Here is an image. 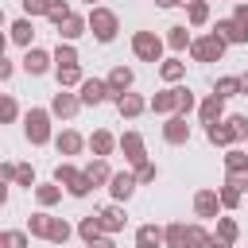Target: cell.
I'll return each mask as SVG.
<instances>
[{
  "label": "cell",
  "mask_w": 248,
  "mask_h": 248,
  "mask_svg": "<svg viewBox=\"0 0 248 248\" xmlns=\"http://www.w3.org/2000/svg\"><path fill=\"white\" fill-rule=\"evenodd\" d=\"M225 46H229V43H225L217 31H209V35H198V39L190 43V58H194V62H221Z\"/></svg>",
  "instance_id": "obj_1"
},
{
  "label": "cell",
  "mask_w": 248,
  "mask_h": 248,
  "mask_svg": "<svg viewBox=\"0 0 248 248\" xmlns=\"http://www.w3.org/2000/svg\"><path fill=\"white\" fill-rule=\"evenodd\" d=\"M54 182H62V186H66L74 198H85V194L93 190L89 174H85V170H78L74 163H58V167H54Z\"/></svg>",
  "instance_id": "obj_2"
},
{
  "label": "cell",
  "mask_w": 248,
  "mask_h": 248,
  "mask_svg": "<svg viewBox=\"0 0 248 248\" xmlns=\"http://www.w3.org/2000/svg\"><path fill=\"white\" fill-rule=\"evenodd\" d=\"M89 31L97 35V43H112V39H116V31H120L116 12H108V8H97V4H93V12H89Z\"/></svg>",
  "instance_id": "obj_3"
},
{
  "label": "cell",
  "mask_w": 248,
  "mask_h": 248,
  "mask_svg": "<svg viewBox=\"0 0 248 248\" xmlns=\"http://www.w3.org/2000/svg\"><path fill=\"white\" fill-rule=\"evenodd\" d=\"M50 108H27V116H23V132H27V140L39 147V143H46L50 140Z\"/></svg>",
  "instance_id": "obj_4"
},
{
  "label": "cell",
  "mask_w": 248,
  "mask_h": 248,
  "mask_svg": "<svg viewBox=\"0 0 248 248\" xmlns=\"http://www.w3.org/2000/svg\"><path fill=\"white\" fill-rule=\"evenodd\" d=\"M163 46H167V43H163L155 31H136V35H132V54H136L140 62H159V58H163Z\"/></svg>",
  "instance_id": "obj_5"
},
{
  "label": "cell",
  "mask_w": 248,
  "mask_h": 248,
  "mask_svg": "<svg viewBox=\"0 0 248 248\" xmlns=\"http://www.w3.org/2000/svg\"><path fill=\"white\" fill-rule=\"evenodd\" d=\"M78 97H81V105H101V101H116V97H112V89H108V81H101V78H85V81L78 85Z\"/></svg>",
  "instance_id": "obj_6"
},
{
  "label": "cell",
  "mask_w": 248,
  "mask_h": 248,
  "mask_svg": "<svg viewBox=\"0 0 248 248\" xmlns=\"http://www.w3.org/2000/svg\"><path fill=\"white\" fill-rule=\"evenodd\" d=\"M178 101H182V85H167V89H159L151 97V112L170 116V112H178Z\"/></svg>",
  "instance_id": "obj_7"
},
{
  "label": "cell",
  "mask_w": 248,
  "mask_h": 248,
  "mask_svg": "<svg viewBox=\"0 0 248 248\" xmlns=\"http://www.w3.org/2000/svg\"><path fill=\"white\" fill-rule=\"evenodd\" d=\"M136 170H112V182H108V194H112V202H128L132 194H136Z\"/></svg>",
  "instance_id": "obj_8"
},
{
  "label": "cell",
  "mask_w": 248,
  "mask_h": 248,
  "mask_svg": "<svg viewBox=\"0 0 248 248\" xmlns=\"http://www.w3.org/2000/svg\"><path fill=\"white\" fill-rule=\"evenodd\" d=\"M120 151H124V159H128L132 167H143V163H147V151H143V136H140V132H124V136H120Z\"/></svg>",
  "instance_id": "obj_9"
},
{
  "label": "cell",
  "mask_w": 248,
  "mask_h": 248,
  "mask_svg": "<svg viewBox=\"0 0 248 248\" xmlns=\"http://www.w3.org/2000/svg\"><path fill=\"white\" fill-rule=\"evenodd\" d=\"M163 140H167V143H174V147L190 140V124H186V116H182V112H170V116H167V124H163Z\"/></svg>",
  "instance_id": "obj_10"
},
{
  "label": "cell",
  "mask_w": 248,
  "mask_h": 248,
  "mask_svg": "<svg viewBox=\"0 0 248 248\" xmlns=\"http://www.w3.org/2000/svg\"><path fill=\"white\" fill-rule=\"evenodd\" d=\"M78 108H81V97H78V93H66V89H58V93L50 97V112H54V116H62V120H70Z\"/></svg>",
  "instance_id": "obj_11"
},
{
  "label": "cell",
  "mask_w": 248,
  "mask_h": 248,
  "mask_svg": "<svg viewBox=\"0 0 248 248\" xmlns=\"http://www.w3.org/2000/svg\"><path fill=\"white\" fill-rule=\"evenodd\" d=\"M217 209H225L217 190H198V194H194V213H198V217H217Z\"/></svg>",
  "instance_id": "obj_12"
},
{
  "label": "cell",
  "mask_w": 248,
  "mask_h": 248,
  "mask_svg": "<svg viewBox=\"0 0 248 248\" xmlns=\"http://www.w3.org/2000/svg\"><path fill=\"white\" fill-rule=\"evenodd\" d=\"M112 147H120V140L108 132V128H97L93 136H89V151L97 155V159H105V155H112Z\"/></svg>",
  "instance_id": "obj_13"
},
{
  "label": "cell",
  "mask_w": 248,
  "mask_h": 248,
  "mask_svg": "<svg viewBox=\"0 0 248 248\" xmlns=\"http://www.w3.org/2000/svg\"><path fill=\"white\" fill-rule=\"evenodd\" d=\"M105 81H108V89H112V97H120V93H128V89H132V81H136V74H132L128 66H112Z\"/></svg>",
  "instance_id": "obj_14"
},
{
  "label": "cell",
  "mask_w": 248,
  "mask_h": 248,
  "mask_svg": "<svg viewBox=\"0 0 248 248\" xmlns=\"http://www.w3.org/2000/svg\"><path fill=\"white\" fill-rule=\"evenodd\" d=\"M97 217H101V229H105L108 236H116V232L124 229V221H128L120 205H105V209H97Z\"/></svg>",
  "instance_id": "obj_15"
},
{
  "label": "cell",
  "mask_w": 248,
  "mask_h": 248,
  "mask_svg": "<svg viewBox=\"0 0 248 248\" xmlns=\"http://www.w3.org/2000/svg\"><path fill=\"white\" fill-rule=\"evenodd\" d=\"M136 248H167V232L155 225H140L136 229Z\"/></svg>",
  "instance_id": "obj_16"
},
{
  "label": "cell",
  "mask_w": 248,
  "mask_h": 248,
  "mask_svg": "<svg viewBox=\"0 0 248 248\" xmlns=\"http://www.w3.org/2000/svg\"><path fill=\"white\" fill-rule=\"evenodd\" d=\"M23 70H27V74H46V70H50V54L39 50V46H27V54H23Z\"/></svg>",
  "instance_id": "obj_17"
},
{
  "label": "cell",
  "mask_w": 248,
  "mask_h": 248,
  "mask_svg": "<svg viewBox=\"0 0 248 248\" xmlns=\"http://www.w3.org/2000/svg\"><path fill=\"white\" fill-rule=\"evenodd\" d=\"M112 105H116V112H120V116H140L143 108H151V105H147L143 97H136V93H120Z\"/></svg>",
  "instance_id": "obj_18"
},
{
  "label": "cell",
  "mask_w": 248,
  "mask_h": 248,
  "mask_svg": "<svg viewBox=\"0 0 248 248\" xmlns=\"http://www.w3.org/2000/svg\"><path fill=\"white\" fill-rule=\"evenodd\" d=\"M221 112H225V97H217V93H209V97L202 101V108H198L202 124H217V120H221Z\"/></svg>",
  "instance_id": "obj_19"
},
{
  "label": "cell",
  "mask_w": 248,
  "mask_h": 248,
  "mask_svg": "<svg viewBox=\"0 0 248 248\" xmlns=\"http://www.w3.org/2000/svg\"><path fill=\"white\" fill-rule=\"evenodd\" d=\"M85 143H89V140H81V136H78V132H70V128H66L62 136H54V147H58V155H78Z\"/></svg>",
  "instance_id": "obj_20"
},
{
  "label": "cell",
  "mask_w": 248,
  "mask_h": 248,
  "mask_svg": "<svg viewBox=\"0 0 248 248\" xmlns=\"http://www.w3.org/2000/svg\"><path fill=\"white\" fill-rule=\"evenodd\" d=\"M225 43H248V31L236 23V19H217V27H213Z\"/></svg>",
  "instance_id": "obj_21"
},
{
  "label": "cell",
  "mask_w": 248,
  "mask_h": 248,
  "mask_svg": "<svg viewBox=\"0 0 248 248\" xmlns=\"http://www.w3.org/2000/svg\"><path fill=\"white\" fill-rule=\"evenodd\" d=\"M85 27H89V19H81V16H70V19L58 27V35H62V43H74V39H81V35H85Z\"/></svg>",
  "instance_id": "obj_22"
},
{
  "label": "cell",
  "mask_w": 248,
  "mask_h": 248,
  "mask_svg": "<svg viewBox=\"0 0 248 248\" xmlns=\"http://www.w3.org/2000/svg\"><path fill=\"white\" fill-rule=\"evenodd\" d=\"M205 140H209L213 147H229V143H232V132H229L225 120H217V124H205Z\"/></svg>",
  "instance_id": "obj_23"
},
{
  "label": "cell",
  "mask_w": 248,
  "mask_h": 248,
  "mask_svg": "<svg viewBox=\"0 0 248 248\" xmlns=\"http://www.w3.org/2000/svg\"><path fill=\"white\" fill-rule=\"evenodd\" d=\"M58 198H62V182H43V186H35V202H39L43 209H50Z\"/></svg>",
  "instance_id": "obj_24"
},
{
  "label": "cell",
  "mask_w": 248,
  "mask_h": 248,
  "mask_svg": "<svg viewBox=\"0 0 248 248\" xmlns=\"http://www.w3.org/2000/svg\"><path fill=\"white\" fill-rule=\"evenodd\" d=\"M182 74H186V62H182V58H167V62H159V78H163L167 85H174Z\"/></svg>",
  "instance_id": "obj_25"
},
{
  "label": "cell",
  "mask_w": 248,
  "mask_h": 248,
  "mask_svg": "<svg viewBox=\"0 0 248 248\" xmlns=\"http://www.w3.org/2000/svg\"><path fill=\"white\" fill-rule=\"evenodd\" d=\"M78 236L89 244V240H97V236H105V229H101V217L97 213H89V217H81V225H78Z\"/></svg>",
  "instance_id": "obj_26"
},
{
  "label": "cell",
  "mask_w": 248,
  "mask_h": 248,
  "mask_svg": "<svg viewBox=\"0 0 248 248\" xmlns=\"http://www.w3.org/2000/svg\"><path fill=\"white\" fill-rule=\"evenodd\" d=\"M31 35H35V27H31V16H23V19H16V23H12V43H19V46H31Z\"/></svg>",
  "instance_id": "obj_27"
},
{
  "label": "cell",
  "mask_w": 248,
  "mask_h": 248,
  "mask_svg": "<svg viewBox=\"0 0 248 248\" xmlns=\"http://www.w3.org/2000/svg\"><path fill=\"white\" fill-rule=\"evenodd\" d=\"M85 174H89V182H93V186L112 182V170H108V163H105V159H93V163L85 167Z\"/></svg>",
  "instance_id": "obj_28"
},
{
  "label": "cell",
  "mask_w": 248,
  "mask_h": 248,
  "mask_svg": "<svg viewBox=\"0 0 248 248\" xmlns=\"http://www.w3.org/2000/svg\"><path fill=\"white\" fill-rule=\"evenodd\" d=\"M190 43H194V39H190V31H186L182 23L167 31V46H170V50H190Z\"/></svg>",
  "instance_id": "obj_29"
},
{
  "label": "cell",
  "mask_w": 248,
  "mask_h": 248,
  "mask_svg": "<svg viewBox=\"0 0 248 248\" xmlns=\"http://www.w3.org/2000/svg\"><path fill=\"white\" fill-rule=\"evenodd\" d=\"M54 74H58V89H70V85H81L85 81L81 78V66H58Z\"/></svg>",
  "instance_id": "obj_30"
},
{
  "label": "cell",
  "mask_w": 248,
  "mask_h": 248,
  "mask_svg": "<svg viewBox=\"0 0 248 248\" xmlns=\"http://www.w3.org/2000/svg\"><path fill=\"white\" fill-rule=\"evenodd\" d=\"M70 232H74V229H70V221H62V217H50V236H46L50 244H66V240H70Z\"/></svg>",
  "instance_id": "obj_31"
},
{
  "label": "cell",
  "mask_w": 248,
  "mask_h": 248,
  "mask_svg": "<svg viewBox=\"0 0 248 248\" xmlns=\"http://www.w3.org/2000/svg\"><path fill=\"white\" fill-rule=\"evenodd\" d=\"M163 232H167V248H190V240H186V225L174 221V225H167Z\"/></svg>",
  "instance_id": "obj_32"
},
{
  "label": "cell",
  "mask_w": 248,
  "mask_h": 248,
  "mask_svg": "<svg viewBox=\"0 0 248 248\" xmlns=\"http://www.w3.org/2000/svg\"><path fill=\"white\" fill-rule=\"evenodd\" d=\"M58 66H78L74 43H58V50H54V70H58Z\"/></svg>",
  "instance_id": "obj_33"
},
{
  "label": "cell",
  "mask_w": 248,
  "mask_h": 248,
  "mask_svg": "<svg viewBox=\"0 0 248 248\" xmlns=\"http://www.w3.org/2000/svg\"><path fill=\"white\" fill-rule=\"evenodd\" d=\"M27 232L46 240V236H50V217H46V213H31V221H27Z\"/></svg>",
  "instance_id": "obj_34"
},
{
  "label": "cell",
  "mask_w": 248,
  "mask_h": 248,
  "mask_svg": "<svg viewBox=\"0 0 248 248\" xmlns=\"http://www.w3.org/2000/svg\"><path fill=\"white\" fill-rule=\"evenodd\" d=\"M186 240H190V248H209L213 232H205L202 225H186Z\"/></svg>",
  "instance_id": "obj_35"
},
{
  "label": "cell",
  "mask_w": 248,
  "mask_h": 248,
  "mask_svg": "<svg viewBox=\"0 0 248 248\" xmlns=\"http://www.w3.org/2000/svg\"><path fill=\"white\" fill-rule=\"evenodd\" d=\"M70 16H74V12H70V4H66V0H54V4H50V12H46V19H50L54 27H62Z\"/></svg>",
  "instance_id": "obj_36"
},
{
  "label": "cell",
  "mask_w": 248,
  "mask_h": 248,
  "mask_svg": "<svg viewBox=\"0 0 248 248\" xmlns=\"http://www.w3.org/2000/svg\"><path fill=\"white\" fill-rule=\"evenodd\" d=\"M186 8H190V27H205V23H209V4H205V0L186 4Z\"/></svg>",
  "instance_id": "obj_37"
},
{
  "label": "cell",
  "mask_w": 248,
  "mask_h": 248,
  "mask_svg": "<svg viewBox=\"0 0 248 248\" xmlns=\"http://www.w3.org/2000/svg\"><path fill=\"white\" fill-rule=\"evenodd\" d=\"M213 93H217V97H225V101H229V97H236V93H240V78H217Z\"/></svg>",
  "instance_id": "obj_38"
},
{
  "label": "cell",
  "mask_w": 248,
  "mask_h": 248,
  "mask_svg": "<svg viewBox=\"0 0 248 248\" xmlns=\"http://www.w3.org/2000/svg\"><path fill=\"white\" fill-rule=\"evenodd\" d=\"M0 248H27V232H19V229H4V232H0Z\"/></svg>",
  "instance_id": "obj_39"
},
{
  "label": "cell",
  "mask_w": 248,
  "mask_h": 248,
  "mask_svg": "<svg viewBox=\"0 0 248 248\" xmlns=\"http://www.w3.org/2000/svg\"><path fill=\"white\" fill-rule=\"evenodd\" d=\"M217 194H221V205H225V209H236V205H240V198H244V190H236V186H229V182H225Z\"/></svg>",
  "instance_id": "obj_40"
},
{
  "label": "cell",
  "mask_w": 248,
  "mask_h": 248,
  "mask_svg": "<svg viewBox=\"0 0 248 248\" xmlns=\"http://www.w3.org/2000/svg\"><path fill=\"white\" fill-rule=\"evenodd\" d=\"M217 236H225L229 244H236V236H240L236 221H232V217H217Z\"/></svg>",
  "instance_id": "obj_41"
},
{
  "label": "cell",
  "mask_w": 248,
  "mask_h": 248,
  "mask_svg": "<svg viewBox=\"0 0 248 248\" xmlns=\"http://www.w3.org/2000/svg\"><path fill=\"white\" fill-rule=\"evenodd\" d=\"M225 170H248V151H236V147H232V151L225 155Z\"/></svg>",
  "instance_id": "obj_42"
},
{
  "label": "cell",
  "mask_w": 248,
  "mask_h": 248,
  "mask_svg": "<svg viewBox=\"0 0 248 248\" xmlns=\"http://www.w3.org/2000/svg\"><path fill=\"white\" fill-rule=\"evenodd\" d=\"M225 124H229V132H232V140H248V116H229Z\"/></svg>",
  "instance_id": "obj_43"
},
{
  "label": "cell",
  "mask_w": 248,
  "mask_h": 248,
  "mask_svg": "<svg viewBox=\"0 0 248 248\" xmlns=\"http://www.w3.org/2000/svg\"><path fill=\"white\" fill-rule=\"evenodd\" d=\"M50 4H54V0H23V16H31V19H35V16H46Z\"/></svg>",
  "instance_id": "obj_44"
},
{
  "label": "cell",
  "mask_w": 248,
  "mask_h": 248,
  "mask_svg": "<svg viewBox=\"0 0 248 248\" xmlns=\"http://www.w3.org/2000/svg\"><path fill=\"white\" fill-rule=\"evenodd\" d=\"M16 116H19V108H16V101L4 93V97H0V120H4V124H12Z\"/></svg>",
  "instance_id": "obj_45"
},
{
  "label": "cell",
  "mask_w": 248,
  "mask_h": 248,
  "mask_svg": "<svg viewBox=\"0 0 248 248\" xmlns=\"http://www.w3.org/2000/svg\"><path fill=\"white\" fill-rule=\"evenodd\" d=\"M16 182H19V186H27V190H31V186H35V170H31V167H27V163H19V167H16Z\"/></svg>",
  "instance_id": "obj_46"
},
{
  "label": "cell",
  "mask_w": 248,
  "mask_h": 248,
  "mask_svg": "<svg viewBox=\"0 0 248 248\" xmlns=\"http://www.w3.org/2000/svg\"><path fill=\"white\" fill-rule=\"evenodd\" d=\"M155 178H159V167H155V163L136 167V182H155Z\"/></svg>",
  "instance_id": "obj_47"
},
{
  "label": "cell",
  "mask_w": 248,
  "mask_h": 248,
  "mask_svg": "<svg viewBox=\"0 0 248 248\" xmlns=\"http://www.w3.org/2000/svg\"><path fill=\"white\" fill-rule=\"evenodd\" d=\"M229 186H236V190H248V170H229V178H225Z\"/></svg>",
  "instance_id": "obj_48"
},
{
  "label": "cell",
  "mask_w": 248,
  "mask_h": 248,
  "mask_svg": "<svg viewBox=\"0 0 248 248\" xmlns=\"http://www.w3.org/2000/svg\"><path fill=\"white\" fill-rule=\"evenodd\" d=\"M194 105H198V101H194V93H190V89H186V85H182V101H178V112H182V116H186V112H190V108H194Z\"/></svg>",
  "instance_id": "obj_49"
},
{
  "label": "cell",
  "mask_w": 248,
  "mask_h": 248,
  "mask_svg": "<svg viewBox=\"0 0 248 248\" xmlns=\"http://www.w3.org/2000/svg\"><path fill=\"white\" fill-rule=\"evenodd\" d=\"M232 19H236V23L248 31V4H240V0H236V8H232Z\"/></svg>",
  "instance_id": "obj_50"
},
{
  "label": "cell",
  "mask_w": 248,
  "mask_h": 248,
  "mask_svg": "<svg viewBox=\"0 0 248 248\" xmlns=\"http://www.w3.org/2000/svg\"><path fill=\"white\" fill-rule=\"evenodd\" d=\"M85 248H116V240H112V236L105 232V236H97V240H89Z\"/></svg>",
  "instance_id": "obj_51"
},
{
  "label": "cell",
  "mask_w": 248,
  "mask_h": 248,
  "mask_svg": "<svg viewBox=\"0 0 248 248\" xmlns=\"http://www.w3.org/2000/svg\"><path fill=\"white\" fill-rule=\"evenodd\" d=\"M16 167H19V163H4V167H0V178H4V182H16Z\"/></svg>",
  "instance_id": "obj_52"
},
{
  "label": "cell",
  "mask_w": 248,
  "mask_h": 248,
  "mask_svg": "<svg viewBox=\"0 0 248 248\" xmlns=\"http://www.w3.org/2000/svg\"><path fill=\"white\" fill-rule=\"evenodd\" d=\"M8 78H12V62H8V58H0V81H8Z\"/></svg>",
  "instance_id": "obj_53"
},
{
  "label": "cell",
  "mask_w": 248,
  "mask_h": 248,
  "mask_svg": "<svg viewBox=\"0 0 248 248\" xmlns=\"http://www.w3.org/2000/svg\"><path fill=\"white\" fill-rule=\"evenodd\" d=\"M209 248H232V244H229L225 236H217V232H213V240H209Z\"/></svg>",
  "instance_id": "obj_54"
},
{
  "label": "cell",
  "mask_w": 248,
  "mask_h": 248,
  "mask_svg": "<svg viewBox=\"0 0 248 248\" xmlns=\"http://www.w3.org/2000/svg\"><path fill=\"white\" fill-rule=\"evenodd\" d=\"M240 93L248 97V74H240Z\"/></svg>",
  "instance_id": "obj_55"
},
{
  "label": "cell",
  "mask_w": 248,
  "mask_h": 248,
  "mask_svg": "<svg viewBox=\"0 0 248 248\" xmlns=\"http://www.w3.org/2000/svg\"><path fill=\"white\" fill-rule=\"evenodd\" d=\"M159 8H174V4H182V0H155Z\"/></svg>",
  "instance_id": "obj_56"
},
{
  "label": "cell",
  "mask_w": 248,
  "mask_h": 248,
  "mask_svg": "<svg viewBox=\"0 0 248 248\" xmlns=\"http://www.w3.org/2000/svg\"><path fill=\"white\" fill-rule=\"evenodd\" d=\"M182 4H198V0H182Z\"/></svg>",
  "instance_id": "obj_57"
},
{
  "label": "cell",
  "mask_w": 248,
  "mask_h": 248,
  "mask_svg": "<svg viewBox=\"0 0 248 248\" xmlns=\"http://www.w3.org/2000/svg\"><path fill=\"white\" fill-rule=\"evenodd\" d=\"M85 4H89V8H93V0H85Z\"/></svg>",
  "instance_id": "obj_58"
},
{
  "label": "cell",
  "mask_w": 248,
  "mask_h": 248,
  "mask_svg": "<svg viewBox=\"0 0 248 248\" xmlns=\"http://www.w3.org/2000/svg\"><path fill=\"white\" fill-rule=\"evenodd\" d=\"M232 4H236V0H232Z\"/></svg>",
  "instance_id": "obj_59"
}]
</instances>
